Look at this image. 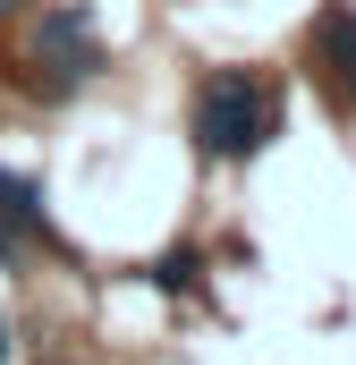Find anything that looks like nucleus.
<instances>
[{"instance_id": "obj_1", "label": "nucleus", "mask_w": 356, "mask_h": 365, "mask_svg": "<svg viewBox=\"0 0 356 365\" xmlns=\"http://www.w3.org/2000/svg\"><path fill=\"white\" fill-rule=\"evenodd\" d=\"M263 136H271V93L255 86L246 68L204 77V93H195V145H204L212 162H246Z\"/></svg>"}, {"instance_id": "obj_2", "label": "nucleus", "mask_w": 356, "mask_h": 365, "mask_svg": "<svg viewBox=\"0 0 356 365\" xmlns=\"http://www.w3.org/2000/svg\"><path fill=\"white\" fill-rule=\"evenodd\" d=\"M34 68H51V86H85L93 68H102V43H93L85 9H43V26H34Z\"/></svg>"}, {"instance_id": "obj_3", "label": "nucleus", "mask_w": 356, "mask_h": 365, "mask_svg": "<svg viewBox=\"0 0 356 365\" xmlns=\"http://www.w3.org/2000/svg\"><path fill=\"white\" fill-rule=\"evenodd\" d=\"M314 68L331 77L340 102H356V9H323L314 17Z\"/></svg>"}, {"instance_id": "obj_4", "label": "nucleus", "mask_w": 356, "mask_h": 365, "mask_svg": "<svg viewBox=\"0 0 356 365\" xmlns=\"http://www.w3.org/2000/svg\"><path fill=\"white\" fill-rule=\"evenodd\" d=\"M0 221H9V230H43V204H34V187H26V179H9V170H0Z\"/></svg>"}, {"instance_id": "obj_5", "label": "nucleus", "mask_w": 356, "mask_h": 365, "mask_svg": "<svg viewBox=\"0 0 356 365\" xmlns=\"http://www.w3.org/2000/svg\"><path fill=\"white\" fill-rule=\"evenodd\" d=\"M0 365H9V323H0Z\"/></svg>"}, {"instance_id": "obj_6", "label": "nucleus", "mask_w": 356, "mask_h": 365, "mask_svg": "<svg viewBox=\"0 0 356 365\" xmlns=\"http://www.w3.org/2000/svg\"><path fill=\"white\" fill-rule=\"evenodd\" d=\"M9 9H17V0H0V17H9Z\"/></svg>"}]
</instances>
